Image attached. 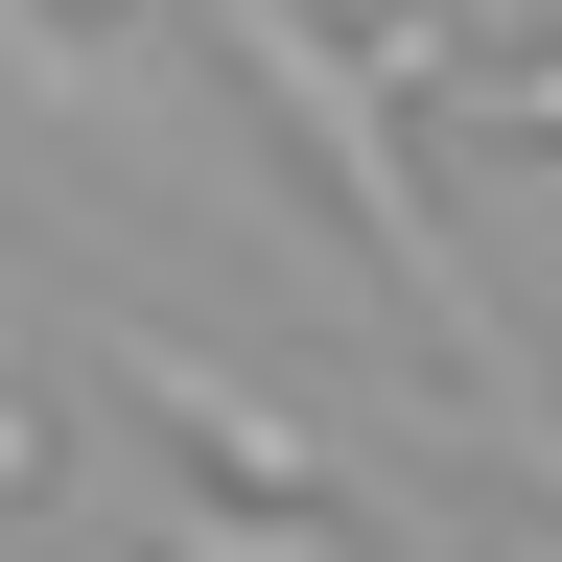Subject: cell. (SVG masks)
Here are the masks:
<instances>
[{"label": "cell", "mask_w": 562, "mask_h": 562, "mask_svg": "<svg viewBox=\"0 0 562 562\" xmlns=\"http://www.w3.org/2000/svg\"><path fill=\"white\" fill-rule=\"evenodd\" d=\"M211 47H235V70H258L281 117H305V165H328V211H351V235H375V281H398V305H422V328L469 351V398L516 422V469L562 492V398H539V351H516V305L469 281V235H446V188H422V140H398V117H422V94H398V47H351V24H305V0H211Z\"/></svg>", "instance_id": "1"}, {"label": "cell", "mask_w": 562, "mask_h": 562, "mask_svg": "<svg viewBox=\"0 0 562 562\" xmlns=\"http://www.w3.org/2000/svg\"><path fill=\"white\" fill-rule=\"evenodd\" d=\"M0 94H70V117H94L117 70H94V24H47V0H0Z\"/></svg>", "instance_id": "3"}, {"label": "cell", "mask_w": 562, "mask_h": 562, "mask_svg": "<svg viewBox=\"0 0 562 562\" xmlns=\"http://www.w3.org/2000/svg\"><path fill=\"white\" fill-rule=\"evenodd\" d=\"M165 562H351V539H305V516H281V539H258V516H188Z\"/></svg>", "instance_id": "4"}, {"label": "cell", "mask_w": 562, "mask_h": 562, "mask_svg": "<svg viewBox=\"0 0 562 562\" xmlns=\"http://www.w3.org/2000/svg\"><path fill=\"white\" fill-rule=\"evenodd\" d=\"M94 351H117V375H140V398H165V422H188V446H211V469H235V492H281V516H305V492H351V446H328V422H305V398H258V375H235V351H188V328H94Z\"/></svg>", "instance_id": "2"}]
</instances>
